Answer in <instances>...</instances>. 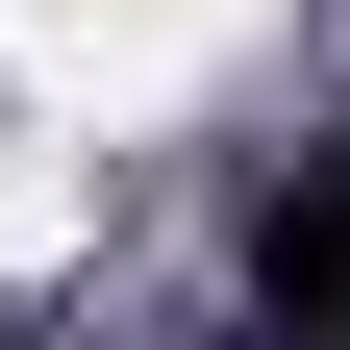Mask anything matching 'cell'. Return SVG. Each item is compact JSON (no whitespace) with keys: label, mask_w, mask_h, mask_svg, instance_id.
<instances>
[{"label":"cell","mask_w":350,"mask_h":350,"mask_svg":"<svg viewBox=\"0 0 350 350\" xmlns=\"http://www.w3.org/2000/svg\"><path fill=\"white\" fill-rule=\"evenodd\" d=\"M250 300H275L300 350H350V150H300L275 200H250Z\"/></svg>","instance_id":"6da1fadb"}]
</instances>
